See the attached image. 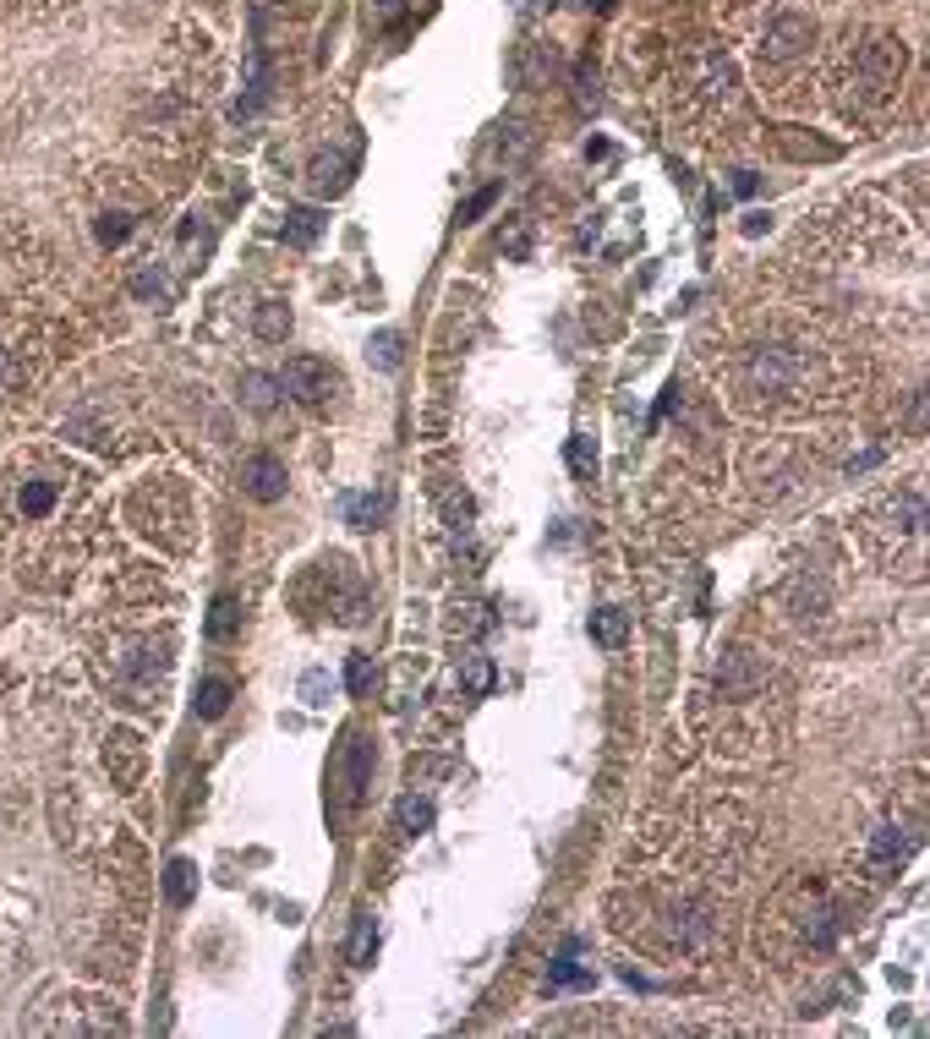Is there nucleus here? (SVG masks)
<instances>
[{
  "label": "nucleus",
  "instance_id": "72a5a7b5",
  "mask_svg": "<svg viewBox=\"0 0 930 1039\" xmlns=\"http://www.w3.org/2000/svg\"><path fill=\"white\" fill-rule=\"evenodd\" d=\"M0 378H6V350H0Z\"/></svg>",
  "mask_w": 930,
  "mask_h": 1039
},
{
  "label": "nucleus",
  "instance_id": "dca6fc26",
  "mask_svg": "<svg viewBox=\"0 0 930 1039\" xmlns=\"http://www.w3.org/2000/svg\"><path fill=\"white\" fill-rule=\"evenodd\" d=\"M493 679H498V673H493V662H487V657H476V651H471V657H460V684H465V695H476V700L493 695Z\"/></svg>",
  "mask_w": 930,
  "mask_h": 1039
},
{
  "label": "nucleus",
  "instance_id": "1a4fd4ad",
  "mask_svg": "<svg viewBox=\"0 0 930 1039\" xmlns=\"http://www.w3.org/2000/svg\"><path fill=\"white\" fill-rule=\"evenodd\" d=\"M548 985H553V990H586V985H591V968L580 963V941H569V947L553 957Z\"/></svg>",
  "mask_w": 930,
  "mask_h": 1039
},
{
  "label": "nucleus",
  "instance_id": "2eb2a0df",
  "mask_svg": "<svg viewBox=\"0 0 930 1039\" xmlns=\"http://www.w3.org/2000/svg\"><path fill=\"white\" fill-rule=\"evenodd\" d=\"M165 897L176 908H186L197 897V870L186 865V859H170V865H165Z\"/></svg>",
  "mask_w": 930,
  "mask_h": 1039
},
{
  "label": "nucleus",
  "instance_id": "9b49d317",
  "mask_svg": "<svg viewBox=\"0 0 930 1039\" xmlns=\"http://www.w3.org/2000/svg\"><path fill=\"white\" fill-rule=\"evenodd\" d=\"M372 952H378V914L362 908V914H356V925H351V947H345V957H351L356 968H367Z\"/></svg>",
  "mask_w": 930,
  "mask_h": 1039
},
{
  "label": "nucleus",
  "instance_id": "f257e3e1",
  "mask_svg": "<svg viewBox=\"0 0 930 1039\" xmlns=\"http://www.w3.org/2000/svg\"><path fill=\"white\" fill-rule=\"evenodd\" d=\"M279 389L301 405H323L329 389H334V372H329V361H318V356H290L285 372H279Z\"/></svg>",
  "mask_w": 930,
  "mask_h": 1039
},
{
  "label": "nucleus",
  "instance_id": "b1692460",
  "mask_svg": "<svg viewBox=\"0 0 930 1039\" xmlns=\"http://www.w3.org/2000/svg\"><path fill=\"white\" fill-rule=\"evenodd\" d=\"M93 236H99V247H121V241L132 236V214H99Z\"/></svg>",
  "mask_w": 930,
  "mask_h": 1039
},
{
  "label": "nucleus",
  "instance_id": "aec40b11",
  "mask_svg": "<svg viewBox=\"0 0 930 1039\" xmlns=\"http://www.w3.org/2000/svg\"><path fill=\"white\" fill-rule=\"evenodd\" d=\"M487 624H493V618H487L482 602H460L455 613H449V635H482Z\"/></svg>",
  "mask_w": 930,
  "mask_h": 1039
},
{
  "label": "nucleus",
  "instance_id": "393cba45",
  "mask_svg": "<svg viewBox=\"0 0 930 1039\" xmlns=\"http://www.w3.org/2000/svg\"><path fill=\"white\" fill-rule=\"evenodd\" d=\"M367 356H372V361H378V367H383V372H394V367H400V334H394V329H383V334H372V345H367Z\"/></svg>",
  "mask_w": 930,
  "mask_h": 1039
},
{
  "label": "nucleus",
  "instance_id": "2f4dec72",
  "mask_svg": "<svg viewBox=\"0 0 930 1039\" xmlns=\"http://www.w3.org/2000/svg\"><path fill=\"white\" fill-rule=\"evenodd\" d=\"M734 192H739V197H750V192H755V175H750V170H739V175H734Z\"/></svg>",
  "mask_w": 930,
  "mask_h": 1039
},
{
  "label": "nucleus",
  "instance_id": "7ed1b4c3",
  "mask_svg": "<svg viewBox=\"0 0 930 1039\" xmlns=\"http://www.w3.org/2000/svg\"><path fill=\"white\" fill-rule=\"evenodd\" d=\"M805 44H810V17H799V11H777V17L766 22V39H761L766 61H794Z\"/></svg>",
  "mask_w": 930,
  "mask_h": 1039
},
{
  "label": "nucleus",
  "instance_id": "423d86ee",
  "mask_svg": "<svg viewBox=\"0 0 930 1039\" xmlns=\"http://www.w3.org/2000/svg\"><path fill=\"white\" fill-rule=\"evenodd\" d=\"M307 186L318 197H340L345 186H351V154H318L307 170Z\"/></svg>",
  "mask_w": 930,
  "mask_h": 1039
},
{
  "label": "nucleus",
  "instance_id": "9d476101",
  "mask_svg": "<svg viewBox=\"0 0 930 1039\" xmlns=\"http://www.w3.org/2000/svg\"><path fill=\"white\" fill-rule=\"evenodd\" d=\"M340 515H345V525H356V531H372V525L389 515V493H345Z\"/></svg>",
  "mask_w": 930,
  "mask_h": 1039
},
{
  "label": "nucleus",
  "instance_id": "ddd939ff",
  "mask_svg": "<svg viewBox=\"0 0 930 1039\" xmlns=\"http://www.w3.org/2000/svg\"><path fill=\"white\" fill-rule=\"evenodd\" d=\"M241 400H247V411L269 416L279 405V378H269V372H247V378H241Z\"/></svg>",
  "mask_w": 930,
  "mask_h": 1039
},
{
  "label": "nucleus",
  "instance_id": "473e14b6",
  "mask_svg": "<svg viewBox=\"0 0 930 1039\" xmlns=\"http://www.w3.org/2000/svg\"><path fill=\"white\" fill-rule=\"evenodd\" d=\"M378 11H383V17L394 22V17H400V0H378Z\"/></svg>",
  "mask_w": 930,
  "mask_h": 1039
},
{
  "label": "nucleus",
  "instance_id": "cd10ccee",
  "mask_svg": "<svg viewBox=\"0 0 930 1039\" xmlns=\"http://www.w3.org/2000/svg\"><path fill=\"white\" fill-rule=\"evenodd\" d=\"M132 296H143V301L154 296V301H159V296H165V274H159V268H143V274H132Z\"/></svg>",
  "mask_w": 930,
  "mask_h": 1039
},
{
  "label": "nucleus",
  "instance_id": "f3484780",
  "mask_svg": "<svg viewBox=\"0 0 930 1039\" xmlns=\"http://www.w3.org/2000/svg\"><path fill=\"white\" fill-rule=\"evenodd\" d=\"M624 635H630V618H624L619 607L591 613V640H597V646H624Z\"/></svg>",
  "mask_w": 930,
  "mask_h": 1039
},
{
  "label": "nucleus",
  "instance_id": "6ab92c4d",
  "mask_svg": "<svg viewBox=\"0 0 930 1039\" xmlns=\"http://www.w3.org/2000/svg\"><path fill=\"white\" fill-rule=\"evenodd\" d=\"M318 230H323L318 208H296V214L285 219V241H290V247H312V241H318Z\"/></svg>",
  "mask_w": 930,
  "mask_h": 1039
},
{
  "label": "nucleus",
  "instance_id": "7c9ffc66",
  "mask_svg": "<svg viewBox=\"0 0 930 1039\" xmlns=\"http://www.w3.org/2000/svg\"><path fill=\"white\" fill-rule=\"evenodd\" d=\"M444 515H449V525L460 531V525L471 520V498H465V493H449V498H444Z\"/></svg>",
  "mask_w": 930,
  "mask_h": 1039
},
{
  "label": "nucleus",
  "instance_id": "4468645a",
  "mask_svg": "<svg viewBox=\"0 0 930 1039\" xmlns=\"http://www.w3.org/2000/svg\"><path fill=\"white\" fill-rule=\"evenodd\" d=\"M236 629H241V602L236 597H214V607H208V640H236Z\"/></svg>",
  "mask_w": 930,
  "mask_h": 1039
},
{
  "label": "nucleus",
  "instance_id": "a211bd4d",
  "mask_svg": "<svg viewBox=\"0 0 930 1039\" xmlns=\"http://www.w3.org/2000/svg\"><path fill=\"white\" fill-rule=\"evenodd\" d=\"M230 695H236V690H230V679H203V684H197V717H208V722L225 717Z\"/></svg>",
  "mask_w": 930,
  "mask_h": 1039
},
{
  "label": "nucleus",
  "instance_id": "412c9836",
  "mask_svg": "<svg viewBox=\"0 0 930 1039\" xmlns=\"http://www.w3.org/2000/svg\"><path fill=\"white\" fill-rule=\"evenodd\" d=\"M564 454H569V471H575L580 482H591V476H597V449H591V438H586V433H575V438H569V449H564Z\"/></svg>",
  "mask_w": 930,
  "mask_h": 1039
},
{
  "label": "nucleus",
  "instance_id": "0eeeda50",
  "mask_svg": "<svg viewBox=\"0 0 930 1039\" xmlns=\"http://www.w3.org/2000/svg\"><path fill=\"white\" fill-rule=\"evenodd\" d=\"M367 772H372V744L367 739H345V804H362V788H367Z\"/></svg>",
  "mask_w": 930,
  "mask_h": 1039
},
{
  "label": "nucleus",
  "instance_id": "bb28decb",
  "mask_svg": "<svg viewBox=\"0 0 930 1039\" xmlns=\"http://www.w3.org/2000/svg\"><path fill=\"white\" fill-rule=\"evenodd\" d=\"M345 690H351V695H372V657H351V668H345Z\"/></svg>",
  "mask_w": 930,
  "mask_h": 1039
},
{
  "label": "nucleus",
  "instance_id": "f8f14e48",
  "mask_svg": "<svg viewBox=\"0 0 930 1039\" xmlns=\"http://www.w3.org/2000/svg\"><path fill=\"white\" fill-rule=\"evenodd\" d=\"M695 77H701V93H712V99L734 88V66H728V55H717V50L695 55Z\"/></svg>",
  "mask_w": 930,
  "mask_h": 1039
},
{
  "label": "nucleus",
  "instance_id": "c756f323",
  "mask_svg": "<svg viewBox=\"0 0 930 1039\" xmlns=\"http://www.w3.org/2000/svg\"><path fill=\"white\" fill-rule=\"evenodd\" d=\"M493 203H498V186H482V192H476L471 203L460 208V219H482V214H487V208H493Z\"/></svg>",
  "mask_w": 930,
  "mask_h": 1039
},
{
  "label": "nucleus",
  "instance_id": "5701e85b",
  "mask_svg": "<svg viewBox=\"0 0 930 1039\" xmlns=\"http://www.w3.org/2000/svg\"><path fill=\"white\" fill-rule=\"evenodd\" d=\"M17 504H22V515L39 520V515H50V509H55V487H50V482H28Z\"/></svg>",
  "mask_w": 930,
  "mask_h": 1039
},
{
  "label": "nucleus",
  "instance_id": "39448f33",
  "mask_svg": "<svg viewBox=\"0 0 930 1039\" xmlns=\"http://www.w3.org/2000/svg\"><path fill=\"white\" fill-rule=\"evenodd\" d=\"M903 859H909V832H903V826H892V821L876 826V837H870V870L892 875Z\"/></svg>",
  "mask_w": 930,
  "mask_h": 1039
},
{
  "label": "nucleus",
  "instance_id": "4be33fe9",
  "mask_svg": "<svg viewBox=\"0 0 930 1039\" xmlns=\"http://www.w3.org/2000/svg\"><path fill=\"white\" fill-rule=\"evenodd\" d=\"M258 334H263V340H285V334H290V307L263 301V307H258Z\"/></svg>",
  "mask_w": 930,
  "mask_h": 1039
},
{
  "label": "nucleus",
  "instance_id": "6e6552de",
  "mask_svg": "<svg viewBox=\"0 0 930 1039\" xmlns=\"http://www.w3.org/2000/svg\"><path fill=\"white\" fill-rule=\"evenodd\" d=\"M433 815H438V804L427 799V793H405V799L394 804V826H400L405 837H422V832H433Z\"/></svg>",
  "mask_w": 930,
  "mask_h": 1039
},
{
  "label": "nucleus",
  "instance_id": "c85d7f7f",
  "mask_svg": "<svg viewBox=\"0 0 930 1039\" xmlns=\"http://www.w3.org/2000/svg\"><path fill=\"white\" fill-rule=\"evenodd\" d=\"M575 88H580V104H586V110H597V104H602V93H597V77H591V66H580V72H575Z\"/></svg>",
  "mask_w": 930,
  "mask_h": 1039
},
{
  "label": "nucleus",
  "instance_id": "20e7f679",
  "mask_svg": "<svg viewBox=\"0 0 930 1039\" xmlns=\"http://www.w3.org/2000/svg\"><path fill=\"white\" fill-rule=\"evenodd\" d=\"M241 487H247L258 504H279V498H285V465H279L274 454H252V460L241 465Z\"/></svg>",
  "mask_w": 930,
  "mask_h": 1039
},
{
  "label": "nucleus",
  "instance_id": "a878e982",
  "mask_svg": "<svg viewBox=\"0 0 930 1039\" xmlns=\"http://www.w3.org/2000/svg\"><path fill=\"white\" fill-rule=\"evenodd\" d=\"M329 673L323 668H312V673H301V700H307V706H329Z\"/></svg>",
  "mask_w": 930,
  "mask_h": 1039
},
{
  "label": "nucleus",
  "instance_id": "f03ea898",
  "mask_svg": "<svg viewBox=\"0 0 930 1039\" xmlns=\"http://www.w3.org/2000/svg\"><path fill=\"white\" fill-rule=\"evenodd\" d=\"M143 733L132 728H110V739H104V766H110V777L121 782V788H137V777H143Z\"/></svg>",
  "mask_w": 930,
  "mask_h": 1039
}]
</instances>
